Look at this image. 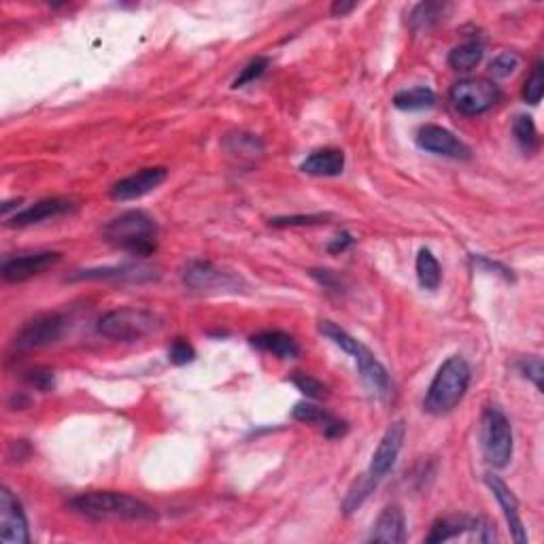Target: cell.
I'll return each mask as SVG.
<instances>
[{
    "instance_id": "obj_14",
    "label": "cell",
    "mask_w": 544,
    "mask_h": 544,
    "mask_svg": "<svg viewBox=\"0 0 544 544\" xmlns=\"http://www.w3.org/2000/svg\"><path fill=\"white\" fill-rule=\"evenodd\" d=\"M351 358L355 359V364H358L359 376H362L366 387H368L374 396L383 398V400L385 398H390L391 379H390V374H387L385 366L381 364L373 353H370V349L364 347V344L359 343V347L355 349V353L351 355Z\"/></svg>"
},
{
    "instance_id": "obj_37",
    "label": "cell",
    "mask_w": 544,
    "mask_h": 544,
    "mask_svg": "<svg viewBox=\"0 0 544 544\" xmlns=\"http://www.w3.org/2000/svg\"><path fill=\"white\" fill-rule=\"evenodd\" d=\"M311 277L317 279V283L323 285V288H327V289L341 288V279H338L332 271H311Z\"/></svg>"
},
{
    "instance_id": "obj_17",
    "label": "cell",
    "mask_w": 544,
    "mask_h": 544,
    "mask_svg": "<svg viewBox=\"0 0 544 544\" xmlns=\"http://www.w3.org/2000/svg\"><path fill=\"white\" fill-rule=\"evenodd\" d=\"M292 414L296 422L319 425L327 438H341V436L347 434V430H349L347 423L334 417V414L327 413L326 408L317 406V404H311V402H298L294 406Z\"/></svg>"
},
{
    "instance_id": "obj_33",
    "label": "cell",
    "mask_w": 544,
    "mask_h": 544,
    "mask_svg": "<svg viewBox=\"0 0 544 544\" xmlns=\"http://www.w3.org/2000/svg\"><path fill=\"white\" fill-rule=\"evenodd\" d=\"M193 358H196V351H193L192 344L185 338H175V343L169 349V362L175 366H185L193 362Z\"/></svg>"
},
{
    "instance_id": "obj_3",
    "label": "cell",
    "mask_w": 544,
    "mask_h": 544,
    "mask_svg": "<svg viewBox=\"0 0 544 544\" xmlns=\"http://www.w3.org/2000/svg\"><path fill=\"white\" fill-rule=\"evenodd\" d=\"M158 225L147 213L126 211L105 225V239L132 256L147 257L155 251Z\"/></svg>"
},
{
    "instance_id": "obj_15",
    "label": "cell",
    "mask_w": 544,
    "mask_h": 544,
    "mask_svg": "<svg viewBox=\"0 0 544 544\" xmlns=\"http://www.w3.org/2000/svg\"><path fill=\"white\" fill-rule=\"evenodd\" d=\"M485 481H487L489 489H492L495 495V500H498L500 506H502L506 524H509L510 532H513V538L519 544H524L527 540V536H525L524 521H521V515H519V502H516L515 493L510 492L509 485H506L500 477H495V474H487Z\"/></svg>"
},
{
    "instance_id": "obj_20",
    "label": "cell",
    "mask_w": 544,
    "mask_h": 544,
    "mask_svg": "<svg viewBox=\"0 0 544 544\" xmlns=\"http://www.w3.org/2000/svg\"><path fill=\"white\" fill-rule=\"evenodd\" d=\"M251 344L260 349V351L277 355V358H281V359H294V358H298V353H300V347H298V343L294 341V336H289V334L279 332V330L256 334V336H251Z\"/></svg>"
},
{
    "instance_id": "obj_36",
    "label": "cell",
    "mask_w": 544,
    "mask_h": 544,
    "mask_svg": "<svg viewBox=\"0 0 544 544\" xmlns=\"http://www.w3.org/2000/svg\"><path fill=\"white\" fill-rule=\"evenodd\" d=\"M30 385H35L36 390L41 391H50L53 387V373L51 370H32V373L26 374Z\"/></svg>"
},
{
    "instance_id": "obj_26",
    "label": "cell",
    "mask_w": 544,
    "mask_h": 544,
    "mask_svg": "<svg viewBox=\"0 0 544 544\" xmlns=\"http://www.w3.org/2000/svg\"><path fill=\"white\" fill-rule=\"evenodd\" d=\"M374 487H376V481L370 477L368 472H366L364 477H359L358 481L351 485V489H349L347 495H344V502H343L344 515H351L353 510H358L359 506L366 502V498L374 492Z\"/></svg>"
},
{
    "instance_id": "obj_8",
    "label": "cell",
    "mask_w": 544,
    "mask_h": 544,
    "mask_svg": "<svg viewBox=\"0 0 544 544\" xmlns=\"http://www.w3.org/2000/svg\"><path fill=\"white\" fill-rule=\"evenodd\" d=\"M64 327H67V323H64L58 312H47V315L35 317L15 336V349L30 351V349H41L47 347V344L58 343L62 338Z\"/></svg>"
},
{
    "instance_id": "obj_34",
    "label": "cell",
    "mask_w": 544,
    "mask_h": 544,
    "mask_svg": "<svg viewBox=\"0 0 544 544\" xmlns=\"http://www.w3.org/2000/svg\"><path fill=\"white\" fill-rule=\"evenodd\" d=\"M326 222L327 215H289V217L271 219V225H274V228H294V225H315Z\"/></svg>"
},
{
    "instance_id": "obj_31",
    "label": "cell",
    "mask_w": 544,
    "mask_h": 544,
    "mask_svg": "<svg viewBox=\"0 0 544 544\" xmlns=\"http://www.w3.org/2000/svg\"><path fill=\"white\" fill-rule=\"evenodd\" d=\"M542 91H544V67L542 62H536L524 85V100L530 102V105H538V102L542 100Z\"/></svg>"
},
{
    "instance_id": "obj_11",
    "label": "cell",
    "mask_w": 544,
    "mask_h": 544,
    "mask_svg": "<svg viewBox=\"0 0 544 544\" xmlns=\"http://www.w3.org/2000/svg\"><path fill=\"white\" fill-rule=\"evenodd\" d=\"M417 145L423 152L443 155V158L451 160H468L470 158V149L464 141L455 137L453 132L446 130L443 126H434L428 123L422 130L417 132Z\"/></svg>"
},
{
    "instance_id": "obj_35",
    "label": "cell",
    "mask_w": 544,
    "mask_h": 544,
    "mask_svg": "<svg viewBox=\"0 0 544 544\" xmlns=\"http://www.w3.org/2000/svg\"><path fill=\"white\" fill-rule=\"evenodd\" d=\"M519 373L525 376V379H530L532 383H534L538 390H542V376H544V368H542V359L538 358V355H532V358H525L519 362Z\"/></svg>"
},
{
    "instance_id": "obj_9",
    "label": "cell",
    "mask_w": 544,
    "mask_h": 544,
    "mask_svg": "<svg viewBox=\"0 0 544 544\" xmlns=\"http://www.w3.org/2000/svg\"><path fill=\"white\" fill-rule=\"evenodd\" d=\"M0 540L4 544H28V519L13 492L3 487L0 492Z\"/></svg>"
},
{
    "instance_id": "obj_16",
    "label": "cell",
    "mask_w": 544,
    "mask_h": 544,
    "mask_svg": "<svg viewBox=\"0 0 544 544\" xmlns=\"http://www.w3.org/2000/svg\"><path fill=\"white\" fill-rule=\"evenodd\" d=\"M406 540V519L400 506H385L383 513L374 521L373 534L368 542H385V544H402Z\"/></svg>"
},
{
    "instance_id": "obj_27",
    "label": "cell",
    "mask_w": 544,
    "mask_h": 544,
    "mask_svg": "<svg viewBox=\"0 0 544 544\" xmlns=\"http://www.w3.org/2000/svg\"><path fill=\"white\" fill-rule=\"evenodd\" d=\"M513 134H515L516 143H519V147L527 154L536 152L538 145H540V137H538L536 123L530 115H516L515 117Z\"/></svg>"
},
{
    "instance_id": "obj_28",
    "label": "cell",
    "mask_w": 544,
    "mask_h": 544,
    "mask_svg": "<svg viewBox=\"0 0 544 544\" xmlns=\"http://www.w3.org/2000/svg\"><path fill=\"white\" fill-rule=\"evenodd\" d=\"M445 4H438V3H422L414 7V11L411 13V24L413 28L417 30H423V28H430V26L438 24L440 20L445 18Z\"/></svg>"
},
{
    "instance_id": "obj_24",
    "label": "cell",
    "mask_w": 544,
    "mask_h": 544,
    "mask_svg": "<svg viewBox=\"0 0 544 544\" xmlns=\"http://www.w3.org/2000/svg\"><path fill=\"white\" fill-rule=\"evenodd\" d=\"M474 521L466 519V516H461V519H440L436 521L432 525V530H430V534L425 536V542H445L451 540V538H457L460 534H464L466 530H472Z\"/></svg>"
},
{
    "instance_id": "obj_39",
    "label": "cell",
    "mask_w": 544,
    "mask_h": 544,
    "mask_svg": "<svg viewBox=\"0 0 544 544\" xmlns=\"http://www.w3.org/2000/svg\"><path fill=\"white\" fill-rule=\"evenodd\" d=\"M358 7V4L355 3H334L332 4V15H347V13H351V11Z\"/></svg>"
},
{
    "instance_id": "obj_2",
    "label": "cell",
    "mask_w": 544,
    "mask_h": 544,
    "mask_svg": "<svg viewBox=\"0 0 544 544\" xmlns=\"http://www.w3.org/2000/svg\"><path fill=\"white\" fill-rule=\"evenodd\" d=\"M470 366L461 355H451L446 362L438 368L434 381L430 383V390L425 393L423 408L430 414H440L451 413L453 408L464 400L468 387H470Z\"/></svg>"
},
{
    "instance_id": "obj_6",
    "label": "cell",
    "mask_w": 544,
    "mask_h": 544,
    "mask_svg": "<svg viewBox=\"0 0 544 544\" xmlns=\"http://www.w3.org/2000/svg\"><path fill=\"white\" fill-rule=\"evenodd\" d=\"M183 283L202 294H236L245 288L240 274L215 266L211 262L193 260L183 271Z\"/></svg>"
},
{
    "instance_id": "obj_22",
    "label": "cell",
    "mask_w": 544,
    "mask_h": 544,
    "mask_svg": "<svg viewBox=\"0 0 544 544\" xmlns=\"http://www.w3.org/2000/svg\"><path fill=\"white\" fill-rule=\"evenodd\" d=\"M417 279L419 285L423 289H438L440 281H443V271H440V264L434 257V253L430 249H422L417 256Z\"/></svg>"
},
{
    "instance_id": "obj_7",
    "label": "cell",
    "mask_w": 544,
    "mask_h": 544,
    "mask_svg": "<svg viewBox=\"0 0 544 544\" xmlns=\"http://www.w3.org/2000/svg\"><path fill=\"white\" fill-rule=\"evenodd\" d=\"M500 91L498 85L489 79H461L451 88L449 99L451 105L455 106L461 115L468 117H477L487 113L489 109H493L498 105Z\"/></svg>"
},
{
    "instance_id": "obj_32",
    "label": "cell",
    "mask_w": 544,
    "mask_h": 544,
    "mask_svg": "<svg viewBox=\"0 0 544 544\" xmlns=\"http://www.w3.org/2000/svg\"><path fill=\"white\" fill-rule=\"evenodd\" d=\"M268 67H271V60H268V58H256V60H251L245 68H242L239 77L234 79V88H242V85L253 83L256 79H260L262 75L266 73Z\"/></svg>"
},
{
    "instance_id": "obj_18",
    "label": "cell",
    "mask_w": 544,
    "mask_h": 544,
    "mask_svg": "<svg viewBox=\"0 0 544 544\" xmlns=\"http://www.w3.org/2000/svg\"><path fill=\"white\" fill-rule=\"evenodd\" d=\"M68 211H73V202L67 201V198H45V201L30 204L24 211L15 213L13 217H11V225L41 224L45 222V219L58 217V215H64Z\"/></svg>"
},
{
    "instance_id": "obj_21",
    "label": "cell",
    "mask_w": 544,
    "mask_h": 544,
    "mask_svg": "<svg viewBox=\"0 0 544 544\" xmlns=\"http://www.w3.org/2000/svg\"><path fill=\"white\" fill-rule=\"evenodd\" d=\"M436 102V94L430 88H411V90H402L393 96V106L400 111H423V109H432Z\"/></svg>"
},
{
    "instance_id": "obj_5",
    "label": "cell",
    "mask_w": 544,
    "mask_h": 544,
    "mask_svg": "<svg viewBox=\"0 0 544 544\" xmlns=\"http://www.w3.org/2000/svg\"><path fill=\"white\" fill-rule=\"evenodd\" d=\"M483 455L493 468L509 466L513 457V428L500 408L489 406L483 413Z\"/></svg>"
},
{
    "instance_id": "obj_4",
    "label": "cell",
    "mask_w": 544,
    "mask_h": 544,
    "mask_svg": "<svg viewBox=\"0 0 544 544\" xmlns=\"http://www.w3.org/2000/svg\"><path fill=\"white\" fill-rule=\"evenodd\" d=\"M162 327V319L154 311L137 309V306H126V309H115L105 312L99 321V334L109 341L132 343L141 341L149 334L158 332Z\"/></svg>"
},
{
    "instance_id": "obj_13",
    "label": "cell",
    "mask_w": 544,
    "mask_h": 544,
    "mask_svg": "<svg viewBox=\"0 0 544 544\" xmlns=\"http://www.w3.org/2000/svg\"><path fill=\"white\" fill-rule=\"evenodd\" d=\"M60 262V253L58 251H41V253H28V256L11 257L3 264V277L9 283H21L28 279L36 277V274L45 272L53 264Z\"/></svg>"
},
{
    "instance_id": "obj_19",
    "label": "cell",
    "mask_w": 544,
    "mask_h": 544,
    "mask_svg": "<svg viewBox=\"0 0 544 544\" xmlns=\"http://www.w3.org/2000/svg\"><path fill=\"white\" fill-rule=\"evenodd\" d=\"M300 170L311 177H338L344 170V154L341 149H317L300 164Z\"/></svg>"
},
{
    "instance_id": "obj_1",
    "label": "cell",
    "mask_w": 544,
    "mask_h": 544,
    "mask_svg": "<svg viewBox=\"0 0 544 544\" xmlns=\"http://www.w3.org/2000/svg\"><path fill=\"white\" fill-rule=\"evenodd\" d=\"M68 506L90 519L111 521H154L158 513L143 500L120 492H88L73 498Z\"/></svg>"
},
{
    "instance_id": "obj_10",
    "label": "cell",
    "mask_w": 544,
    "mask_h": 544,
    "mask_svg": "<svg viewBox=\"0 0 544 544\" xmlns=\"http://www.w3.org/2000/svg\"><path fill=\"white\" fill-rule=\"evenodd\" d=\"M404 438H406V425H404V422H393L390 428L385 430L383 438H381L379 446H376L368 468V474L376 483H379L381 478H385L391 468L396 466L398 455H400L402 451Z\"/></svg>"
},
{
    "instance_id": "obj_12",
    "label": "cell",
    "mask_w": 544,
    "mask_h": 544,
    "mask_svg": "<svg viewBox=\"0 0 544 544\" xmlns=\"http://www.w3.org/2000/svg\"><path fill=\"white\" fill-rule=\"evenodd\" d=\"M169 177V170L164 166H152V169H143L134 175L120 179L115 185L111 187V198L113 201H137V198L145 196V193L154 192L155 187H160L162 183Z\"/></svg>"
},
{
    "instance_id": "obj_23",
    "label": "cell",
    "mask_w": 544,
    "mask_h": 544,
    "mask_svg": "<svg viewBox=\"0 0 544 544\" xmlns=\"http://www.w3.org/2000/svg\"><path fill=\"white\" fill-rule=\"evenodd\" d=\"M483 60V45L477 41L464 43V45H457L453 51L449 53V67L453 71H472L477 68Z\"/></svg>"
},
{
    "instance_id": "obj_38",
    "label": "cell",
    "mask_w": 544,
    "mask_h": 544,
    "mask_svg": "<svg viewBox=\"0 0 544 544\" xmlns=\"http://www.w3.org/2000/svg\"><path fill=\"white\" fill-rule=\"evenodd\" d=\"M353 236L349 234V233H343V234H338L336 239H334L330 245H327V249H330V253H343L344 249H349V247L353 245Z\"/></svg>"
},
{
    "instance_id": "obj_30",
    "label": "cell",
    "mask_w": 544,
    "mask_h": 544,
    "mask_svg": "<svg viewBox=\"0 0 544 544\" xmlns=\"http://www.w3.org/2000/svg\"><path fill=\"white\" fill-rule=\"evenodd\" d=\"M292 383L298 387V390L303 391L306 398H311V400H323V398L330 396V390H327V385L323 383V381L315 379V376H311V374L296 373L292 376Z\"/></svg>"
},
{
    "instance_id": "obj_29",
    "label": "cell",
    "mask_w": 544,
    "mask_h": 544,
    "mask_svg": "<svg viewBox=\"0 0 544 544\" xmlns=\"http://www.w3.org/2000/svg\"><path fill=\"white\" fill-rule=\"evenodd\" d=\"M521 68V58L515 51H504L495 56L492 64H489V75L493 79H506L515 75Z\"/></svg>"
},
{
    "instance_id": "obj_25",
    "label": "cell",
    "mask_w": 544,
    "mask_h": 544,
    "mask_svg": "<svg viewBox=\"0 0 544 544\" xmlns=\"http://www.w3.org/2000/svg\"><path fill=\"white\" fill-rule=\"evenodd\" d=\"M152 277V271L143 266H113V268H99V271H81L73 279H141Z\"/></svg>"
}]
</instances>
